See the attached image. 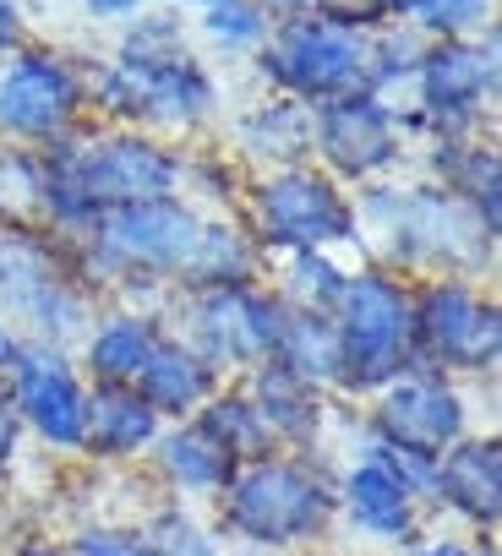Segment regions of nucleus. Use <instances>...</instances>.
<instances>
[{"label": "nucleus", "mask_w": 502, "mask_h": 556, "mask_svg": "<svg viewBox=\"0 0 502 556\" xmlns=\"http://www.w3.org/2000/svg\"><path fill=\"white\" fill-rule=\"evenodd\" d=\"M175 159L142 137H110L66 159L45 180V207L55 213H104L126 202H159L175 191Z\"/></svg>", "instance_id": "obj_1"}, {"label": "nucleus", "mask_w": 502, "mask_h": 556, "mask_svg": "<svg viewBox=\"0 0 502 556\" xmlns=\"http://www.w3.org/2000/svg\"><path fill=\"white\" fill-rule=\"evenodd\" d=\"M339 377L355 388L388 382L404 361V339H410V306L404 295L388 285V278H344L339 295Z\"/></svg>", "instance_id": "obj_2"}, {"label": "nucleus", "mask_w": 502, "mask_h": 556, "mask_svg": "<svg viewBox=\"0 0 502 556\" xmlns=\"http://www.w3.org/2000/svg\"><path fill=\"white\" fill-rule=\"evenodd\" d=\"M164 28H170V23H159V28H148L142 39H131L126 66L104 77V99H110L115 110H126V115H148V121L186 126V121H197V115L208 110L213 88H208V77L191 66V55H180V50H153V45L164 39Z\"/></svg>", "instance_id": "obj_3"}, {"label": "nucleus", "mask_w": 502, "mask_h": 556, "mask_svg": "<svg viewBox=\"0 0 502 556\" xmlns=\"http://www.w3.org/2000/svg\"><path fill=\"white\" fill-rule=\"evenodd\" d=\"M323 513H328L323 485L290 464H251L229 485V502H224L229 529H240L246 540H263V545H285V540L312 534L323 523Z\"/></svg>", "instance_id": "obj_4"}, {"label": "nucleus", "mask_w": 502, "mask_h": 556, "mask_svg": "<svg viewBox=\"0 0 502 556\" xmlns=\"http://www.w3.org/2000/svg\"><path fill=\"white\" fill-rule=\"evenodd\" d=\"M197 218L186 207H175L170 197L159 202H126V207H104L99 213V245L104 256H115L121 267H142V273H186L191 245H197Z\"/></svg>", "instance_id": "obj_5"}, {"label": "nucleus", "mask_w": 502, "mask_h": 556, "mask_svg": "<svg viewBox=\"0 0 502 556\" xmlns=\"http://www.w3.org/2000/svg\"><path fill=\"white\" fill-rule=\"evenodd\" d=\"M258 224L268 245H296V251H317L355 235V213L317 175H279L274 186H263Z\"/></svg>", "instance_id": "obj_6"}, {"label": "nucleus", "mask_w": 502, "mask_h": 556, "mask_svg": "<svg viewBox=\"0 0 502 556\" xmlns=\"http://www.w3.org/2000/svg\"><path fill=\"white\" fill-rule=\"evenodd\" d=\"M268 72L301 99H344L366 77V55L350 34L328 23H290L268 55Z\"/></svg>", "instance_id": "obj_7"}, {"label": "nucleus", "mask_w": 502, "mask_h": 556, "mask_svg": "<svg viewBox=\"0 0 502 556\" xmlns=\"http://www.w3.org/2000/svg\"><path fill=\"white\" fill-rule=\"evenodd\" d=\"M410 328L421 333L426 355L431 361H448V366H464V371H480L497 361L502 350V328H497V312L480 306L469 290H431L421 301V312L410 317Z\"/></svg>", "instance_id": "obj_8"}, {"label": "nucleus", "mask_w": 502, "mask_h": 556, "mask_svg": "<svg viewBox=\"0 0 502 556\" xmlns=\"http://www.w3.org/2000/svg\"><path fill=\"white\" fill-rule=\"evenodd\" d=\"M77 110V83L61 61L28 55L0 77V126L17 137H55Z\"/></svg>", "instance_id": "obj_9"}, {"label": "nucleus", "mask_w": 502, "mask_h": 556, "mask_svg": "<svg viewBox=\"0 0 502 556\" xmlns=\"http://www.w3.org/2000/svg\"><path fill=\"white\" fill-rule=\"evenodd\" d=\"M317 148L339 175H372L399 153L393 115L372 93H344L317 115Z\"/></svg>", "instance_id": "obj_10"}, {"label": "nucleus", "mask_w": 502, "mask_h": 556, "mask_svg": "<svg viewBox=\"0 0 502 556\" xmlns=\"http://www.w3.org/2000/svg\"><path fill=\"white\" fill-rule=\"evenodd\" d=\"M279 312L240 285H213L197 301V339L213 361H258L274 350Z\"/></svg>", "instance_id": "obj_11"}, {"label": "nucleus", "mask_w": 502, "mask_h": 556, "mask_svg": "<svg viewBox=\"0 0 502 556\" xmlns=\"http://www.w3.org/2000/svg\"><path fill=\"white\" fill-rule=\"evenodd\" d=\"M459 399L442 388V382H393L382 409H377V426L393 447L415 453V458H442V447H453L459 437Z\"/></svg>", "instance_id": "obj_12"}, {"label": "nucleus", "mask_w": 502, "mask_h": 556, "mask_svg": "<svg viewBox=\"0 0 502 556\" xmlns=\"http://www.w3.org/2000/svg\"><path fill=\"white\" fill-rule=\"evenodd\" d=\"M17 404L28 409V420L50 442H61V447L83 442V393H77V382H72L61 355L17 350Z\"/></svg>", "instance_id": "obj_13"}, {"label": "nucleus", "mask_w": 502, "mask_h": 556, "mask_svg": "<svg viewBox=\"0 0 502 556\" xmlns=\"http://www.w3.org/2000/svg\"><path fill=\"white\" fill-rule=\"evenodd\" d=\"M491 77H497L491 55L464 50V45H442V50L426 55V66H421L426 110H431L437 121H469L475 104H480V93L491 88Z\"/></svg>", "instance_id": "obj_14"}, {"label": "nucleus", "mask_w": 502, "mask_h": 556, "mask_svg": "<svg viewBox=\"0 0 502 556\" xmlns=\"http://www.w3.org/2000/svg\"><path fill=\"white\" fill-rule=\"evenodd\" d=\"M153 415L159 409H148L137 393L104 388V393L83 399V442L104 458H126V453L153 442Z\"/></svg>", "instance_id": "obj_15"}, {"label": "nucleus", "mask_w": 502, "mask_h": 556, "mask_svg": "<svg viewBox=\"0 0 502 556\" xmlns=\"http://www.w3.org/2000/svg\"><path fill=\"white\" fill-rule=\"evenodd\" d=\"M437 485H442V496H448L459 513L491 523L497 507H502V453H497V442L453 447L448 464H442V475H437Z\"/></svg>", "instance_id": "obj_16"}, {"label": "nucleus", "mask_w": 502, "mask_h": 556, "mask_svg": "<svg viewBox=\"0 0 502 556\" xmlns=\"http://www.w3.org/2000/svg\"><path fill=\"white\" fill-rule=\"evenodd\" d=\"M344 496H350L355 523H366L372 534H410V485L393 469H382L377 458L350 475Z\"/></svg>", "instance_id": "obj_17"}, {"label": "nucleus", "mask_w": 502, "mask_h": 556, "mask_svg": "<svg viewBox=\"0 0 502 556\" xmlns=\"http://www.w3.org/2000/svg\"><path fill=\"white\" fill-rule=\"evenodd\" d=\"M274 355L285 371H296L301 382H317V377H339V328L301 312L290 323H279L274 333Z\"/></svg>", "instance_id": "obj_18"}, {"label": "nucleus", "mask_w": 502, "mask_h": 556, "mask_svg": "<svg viewBox=\"0 0 502 556\" xmlns=\"http://www.w3.org/2000/svg\"><path fill=\"white\" fill-rule=\"evenodd\" d=\"M142 404L148 409H191V404H202L208 399V366L191 355V350H153L148 355V366H142Z\"/></svg>", "instance_id": "obj_19"}, {"label": "nucleus", "mask_w": 502, "mask_h": 556, "mask_svg": "<svg viewBox=\"0 0 502 556\" xmlns=\"http://www.w3.org/2000/svg\"><path fill=\"white\" fill-rule=\"evenodd\" d=\"M153 350H159V344H153V328H148V323L121 317V323H110V328L93 339L88 366H93V377H99L104 388H126V382H137V377H142V366H148V355H153Z\"/></svg>", "instance_id": "obj_20"}, {"label": "nucleus", "mask_w": 502, "mask_h": 556, "mask_svg": "<svg viewBox=\"0 0 502 556\" xmlns=\"http://www.w3.org/2000/svg\"><path fill=\"white\" fill-rule=\"evenodd\" d=\"M258 415L268 431H285V437H306L317 426V404H312V388L285 371V366H268L258 377Z\"/></svg>", "instance_id": "obj_21"}, {"label": "nucleus", "mask_w": 502, "mask_h": 556, "mask_svg": "<svg viewBox=\"0 0 502 556\" xmlns=\"http://www.w3.org/2000/svg\"><path fill=\"white\" fill-rule=\"evenodd\" d=\"M224 458H258L268 447V426L258 415V404H246V399H218L208 404L202 426H197Z\"/></svg>", "instance_id": "obj_22"}, {"label": "nucleus", "mask_w": 502, "mask_h": 556, "mask_svg": "<svg viewBox=\"0 0 502 556\" xmlns=\"http://www.w3.org/2000/svg\"><path fill=\"white\" fill-rule=\"evenodd\" d=\"M164 469H170L180 485H191V491H213V485L224 480L229 458H224L202 431H180V437L164 442Z\"/></svg>", "instance_id": "obj_23"}, {"label": "nucleus", "mask_w": 502, "mask_h": 556, "mask_svg": "<svg viewBox=\"0 0 502 556\" xmlns=\"http://www.w3.org/2000/svg\"><path fill=\"white\" fill-rule=\"evenodd\" d=\"M246 262L251 256H246V245L229 229H197L186 278H197V285H235V278H246Z\"/></svg>", "instance_id": "obj_24"}, {"label": "nucleus", "mask_w": 502, "mask_h": 556, "mask_svg": "<svg viewBox=\"0 0 502 556\" xmlns=\"http://www.w3.org/2000/svg\"><path fill=\"white\" fill-rule=\"evenodd\" d=\"M0 213L7 218L45 213V175L28 159H0Z\"/></svg>", "instance_id": "obj_25"}, {"label": "nucleus", "mask_w": 502, "mask_h": 556, "mask_svg": "<svg viewBox=\"0 0 502 556\" xmlns=\"http://www.w3.org/2000/svg\"><path fill=\"white\" fill-rule=\"evenodd\" d=\"M426 28H437V34H459V28H469V23H480L486 17V0H426Z\"/></svg>", "instance_id": "obj_26"}, {"label": "nucleus", "mask_w": 502, "mask_h": 556, "mask_svg": "<svg viewBox=\"0 0 502 556\" xmlns=\"http://www.w3.org/2000/svg\"><path fill=\"white\" fill-rule=\"evenodd\" d=\"M208 28L218 39H258L263 34V17L251 12V7H240V0H218V7L208 12Z\"/></svg>", "instance_id": "obj_27"}, {"label": "nucleus", "mask_w": 502, "mask_h": 556, "mask_svg": "<svg viewBox=\"0 0 502 556\" xmlns=\"http://www.w3.org/2000/svg\"><path fill=\"white\" fill-rule=\"evenodd\" d=\"M148 556H213V545L202 534H191L186 523H170L164 540H148Z\"/></svg>", "instance_id": "obj_28"}, {"label": "nucleus", "mask_w": 502, "mask_h": 556, "mask_svg": "<svg viewBox=\"0 0 502 556\" xmlns=\"http://www.w3.org/2000/svg\"><path fill=\"white\" fill-rule=\"evenodd\" d=\"M83 556H148V545L137 534H83Z\"/></svg>", "instance_id": "obj_29"}, {"label": "nucleus", "mask_w": 502, "mask_h": 556, "mask_svg": "<svg viewBox=\"0 0 502 556\" xmlns=\"http://www.w3.org/2000/svg\"><path fill=\"white\" fill-rule=\"evenodd\" d=\"M323 7V17H334V23H366L372 12H382L377 0H317Z\"/></svg>", "instance_id": "obj_30"}, {"label": "nucleus", "mask_w": 502, "mask_h": 556, "mask_svg": "<svg viewBox=\"0 0 502 556\" xmlns=\"http://www.w3.org/2000/svg\"><path fill=\"white\" fill-rule=\"evenodd\" d=\"M12 437H17V420H12L7 393H0V464H7V453H12Z\"/></svg>", "instance_id": "obj_31"}, {"label": "nucleus", "mask_w": 502, "mask_h": 556, "mask_svg": "<svg viewBox=\"0 0 502 556\" xmlns=\"http://www.w3.org/2000/svg\"><path fill=\"white\" fill-rule=\"evenodd\" d=\"M88 12L93 17H126V12H137V0H88Z\"/></svg>", "instance_id": "obj_32"}, {"label": "nucleus", "mask_w": 502, "mask_h": 556, "mask_svg": "<svg viewBox=\"0 0 502 556\" xmlns=\"http://www.w3.org/2000/svg\"><path fill=\"white\" fill-rule=\"evenodd\" d=\"M12 39H17V7L0 0V45H12Z\"/></svg>", "instance_id": "obj_33"}, {"label": "nucleus", "mask_w": 502, "mask_h": 556, "mask_svg": "<svg viewBox=\"0 0 502 556\" xmlns=\"http://www.w3.org/2000/svg\"><path fill=\"white\" fill-rule=\"evenodd\" d=\"M377 7H382V12H421L426 0H377Z\"/></svg>", "instance_id": "obj_34"}, {"label": "nucleus", "mask_w": 502, "mask_h": 556, "mask_svg": "<svg viewBox=\"0 0 502 556\" xmlns=\"http://www.w3.org/2000/svg\"><path fill=\"white\" fill-rule=\"evenodd\" d=\"M421 556H469L464 545H431V551H421Z\"/></svg>", "instance_id": "obj_35"}, {"label": "nucleus", "mask_w": 502, "mask_h": 556, "mask_svg": "<svg viewBox=\"0 0 502 556\" xmlns=\"http://www.w3.org/2000/svg\"><path fill=\"white\" fill-rule=\"evenodd\" d=\"M7 355H12V339H7V333H0V361H7Z\"/></svg>", "instance_id": "obj_36"}, {"label": "nucleus", "mask_w": 502, "mask_h": 556, "mask_svg": "<svg viewBox=\"0 0 502 556\" xmlns=\"http://www.w3.org/2000/svg\"><path fill=\"white\" fill-rule=\"evenodd\" d=\"M34 556H61V551H34Z\"/></svg>", "instance_id": "obj_37"}, {"label": "nucleus", "mask_w": 502, "mask_h": 556, "mask_svg": "<svg viewBox=\"0 0 502 556\" xmlns=\"http://www.w3.org/2000/svg\"><path fill=\"white\" fill-rule=\"evenodd\" d=\"M208 7H218V0H208Z\"/></svg>", "instance_id": "obj_38"}]
</instances>
